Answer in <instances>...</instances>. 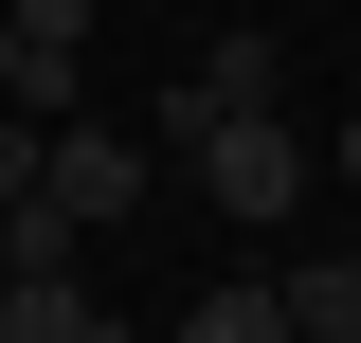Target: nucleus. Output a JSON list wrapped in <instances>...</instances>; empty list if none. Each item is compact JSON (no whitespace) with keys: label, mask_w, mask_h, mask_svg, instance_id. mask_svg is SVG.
Masks as SVG:
<instances>
[{"label":"nucleus","mask_w":361,"mask_h":343,"mask_svg":"<svg viewBox=\"0 0 361 343\" xmlns=\"http://www.w3.org/2000/svg\"><path fill=\"white\" fill-rule=\"evenodd\" d=\"M180 199H217V217H253V235H289V217H307V127H289V109H217V127H199V145H180Z\"/></svg>","instance_id":"obj_1"},{"label":"nucleus","mask_w":361,"mask_h":343,"mask_svg":"<svg viewBox=\"0 0 361 343\" xmlns=\"http://www.w3.org/2000/svg\"><path fill=\"white\" fill-rule=\"evenodd\" d=\"M37 199L73 217V235H127V217L163 199V145H145V127H90V109H54V163H37Z\"/></svg>","instance_id":"obj_2"},{"label":"nucleus","mask_w":361,"mask_h":343,"mask_svg":"<svg viewBox=\"0 0 361 343\" xmlns=\"http://www.w3.org/2000/svg\"><path fill=\"white\" fill-rule=\"evenodd\" d=\"M0 343H109L90 253H18V271H0Z\"/></svg>","instance_id":"obj_3"},{"label":"nucleus","mask_w":361,"mask_h":343,"mask_svg":"<svg viewBox=\"0 0 361 343\" xmlns=\"http://www.w3.org/2000/svg\"><path fill=\"white\" fill-rule=\"evenodd\" d=\"M289 343H361V253H289Z\"/></svg>","instance_id":"obj_4"},{"label":"nucleus","mask_w":361,"mask_h":343,"mask_svg":"<svg viewBox=\"0 0 361 343\" xmlns=\"http://www.w3.org/2000/svg\"><path fill=\"white\" fill-rule=\"evenodd\" d=\"M180 343H289V289L271 271H217V289L180 307Z\"/></svg>","instance_id":"obj_5"},{"label":"nucleus","mask_w":361,"mask_h":343,"mask_svg":"<svg viewBox=\"0 0 361 343\" xmlns=\"http://www.w3.org/2000/svg\"><path fill=\"white\" fill-rule=\"evenodd\" d=\"M37 163H54V109H0V199H37Z\"/></svg>","instance_id":"obj_6"},{"label":"nucleus","mask_w":361,"mask_h":343,"mask_svg":"<svg viewBox=\"0 0 361 343\" xmlns=\"http://www.w3.org/2000/svg\"><path fill=\"white\" fill-rule=\"evenodd\" d=\"M18 90H37V54H18V18H0V109H18Z\"/></svg>","instance_id":"obj_7"},{"label":"nucleus","mask_w":361,"mask_h":343,"mask_svg":"<svg viewBox=\"0 0 361 343\" xmlns=\"http://www.w3.org/2000/svg\"><path fill=\"white\" fill-rule=\"evenodd\" d=\"M343 199H361V127H343Z\"/></svg>","instance_id":"obj_8"}]
</instances>
